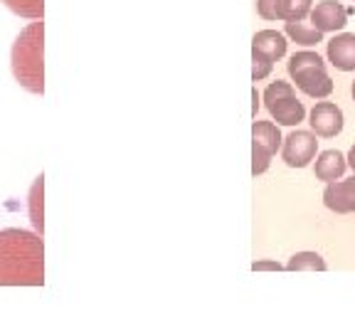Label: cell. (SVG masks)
Masks as SVG:
<instances>
[{
	"label": "cell",
	"mask_w": 355,
	"mask_h": 333,
	"mask_svg": "<svg viewBox=\"0 0 355 333\" xmlns=\"http://www.w3.org/2000/svg\"><path fill=\"white\" fill-rule=\"evenodd\" d=\"M42 234L30 230H0V287H42Z\"/></svg>",
	"instance_id": "obj_1"
},
{
	"label": "cell",
	"mask_w": 355,
	"mask_h": 333,
	"mask_svg": "<svg viewBox=\"0 0 355 333\" xmlns=\"http://www.w3.org/2000/svg\"><path fill=\"white\" fill-rule=\"evenodd\" d=\"M12 74L22 87L42 94L44 92V22L35 20L17 35L10 52Z\"/></svg>",
	"instance_id": "obj_2"
},
{
	"label": "cell",
	"mask_w": 355,
	"mask_h": 333,
	"mask_svg": "<svg viewBox=\"0 0 355 333\" xmlns=\"http://www.w3.org/2000/svg\"><path fill=\"white\" fill-rule=\"evenodd\" d=\"M264 104L272 114V119L282 126H299L306 117V109L296 99L294 87L288 82H272L264 89Z\"/></svg>",
	"instance_id": "obj_3"
},
{
	"label": "cell",
	"mask_w": 355,
	"mask_h": 333,
	"mask_svg": "<svg viewBox=\"0 0 355 333\" xmlns=\"http://www.w3.org/2000/svg\"><path fill=\"white\" fill-rule=\"evenodd\" d=\"M282 131L272 121H254L252 126V176H261L282 148Z\"/></svg>",
	"instance_id": "obj_4"
},
{
	"label": "cell",
	"mask_w": 355,
	"mask_h": 333,
	"mask_svg": "<svg viewBox=\"0 0 355 333\" xmlns=\"http://www.w3.org/2000/svg\"><path fill=\"white\" fill-rule=\"evenodd\" d=\"M318 141L311 131H291L282 144V158L291 168H306L316 158Z\"/></svg>",
	"instance_id": "obj_5"
},
{
	"label": "cell",
	"mask_w": 355,
	"mask_h": 333,
	"mask_svg": "<svg viewBox=\"0 0 355 333\" xmlns=\"http://www.w3.org/2000/svg\"><path fill=\"white\" fill-rule=\"evenodd\" d=\"M313 0H257V12L264 20H306Z\"/></svg>",
	"instance_id": "obj_6"
},
{
	"label": "cell",
	"mask_w": 355,
	"mask_h": 333,
	"mask_svg": "<svg viewBox=\"0 0 355 333\" xmlns=\"http://www.w3.org/2000/svg\"><path fill=\"white\" fill-rule=\"evenodd\" d=\"M309 123L313 128L316 136H323V139H333L343 131V111L333 101H318L309 114Z\"/></svg>",
	"instance_id": "obj_7"
},
{
	"label": "cell",
	"mask_w": 355,
	"mask_h": 333,
	"mask_svg": "<svg viewBox=\"0 0 355 333\" xmlns=\"http://www.w3.org/2000/svg\"><path fill=\"white\" fill-rule=\"evenodd\" d=\"M309 20L321 33H336L348 25V8H343L336 0H323L316 8H311Z\"/></svg>",
	"instance_id": "obj_8"
},
{
	"label": "cell",
	"mask_w": 355,
	"mask_h": 333,
	"mask_svg": "<svg viewBox=\"0 0 355 333\" xmlns=\"http://www.w3.org/2000/svg\"><path fill=\"white\" fill-rule=\"evenodd\" d=\"M323 203L328 210L338 212V215L355 212V176L345 178V180H331L323 190Z\"/></svg>",
	"instance_id": "obj_9"
},
{
	"label": "cell",
	"mask_w": 355,
	"mask_h": 333,
	"mask_svg": "<svg viewBox=\"0 0 355 333\" xmlns=\"http://www.w3.org/2000/svg\"><path fill=\"white\" fill-rule=\"evenodd\" d=\"M291 79L304 94L313 96V99H326L333 92V82L326 74V67H306L299 72H291Z\"/></svg>",
	"instance_id": "obj_10"
},
{
	"label": "cell",
	"mask_w": 355,
	"mask_h": 333,
	"mask_svg": "<svg viewBox=\"0 0 355 333\" xmlns=\"http://www.w3.org/2000/svg\"><path fill=\"white\" fill-rule=\"evenodd\" d=\"M328 62L340 72L355 69V35L340 33L328 42Z\"/></svg>",
	"instance_id": "obj_11"
},
{
	"label": "cell",
	"mask_w": 355,
	"mask_h": 333,
	"mask_svg": "<svg viewBox=\"0 0 355 333\" xmlns=\"http://www.w3.org/2000/svg\"><path fill=\"white\" fill-rule=\"evenodd\" d=\"M345 166H348V158H345L340 151H323L321 155L316 158V178L318 180H338L340 176L345 173Z\"/></svg>",
	"instance_id": "obj_12"
},
{
	"label": "cell",
	"mask_w": 355,
	"mask_h": 333,
	"mask_svg": "<svg viewBox=\"0 0 355 333\" xmlns=\"http://www.w3.org/2000/svg\"><path fill=\"white\" fill-rule=\"evenodd\" d=\"M286 44H288L286 37H284L282 33H277V30H259V33L254 35V40H252V47L264 52V55H269L274 62L286 55Z\"/></svg>",
	"instance_id": "obj_13"
},
{
	"label": "cell",
	"mask_w": 355,
	"mask_h": 333,
	"mask_svg": "<svg viewBox=\"0 0 355 333\" xmlns=\"http://www.w3.org/2000/svg\"><path fill=\"white\" fill-rule=\"evenodd\" d=\"M284 33L294 40L296 44H304V47H313V44L323 42L321 30H316L313 25H309V22H304V20L286 22V25H284Z\"/></svg>",
	"instance_id": "obj_14"
},
{
	"label": "cell",
	"mask_w": 355,
	"mask_h": 333,
	"mask_svg": "<svg viewBox=\"0 0 355 333\" xmlns=\"http://www.w3.org/2000/svg\"><path fill=\"white\" fill-rule=\"evenodd\" d=\"M288 272H326V262L316 252H296L286 264Z\"/></svg>",
	"instance_id": "obj_15"
},
{
	"label": "cell",
	"mask_w": 355,
	"mask_h": 333,
	"mask_svg": "<svg viewBox=\"0 0 355 333\" xmlns=\"http://www.w3.org/2000/svg\"><path fill=\"white\" fill-rule=\"evenodd\" d=\"M3 3L20 17L42 20V15H44V0H3Z\"/></svg>",
	"instance_id": "obj_16"
},
{
	"label": "cell",
	"mask_w": 355,
	"mask_h": 333,
	"mask_svg": "<svg viewBox=\"0 0 355 333\" xmlns=\"http://www.w3.org/2000/svg\"><path fill=\"white\" fill-rule=\"evenodd\" d=\"M30 220H33L35 230L42 234V230H44V217H42V176L35 180L33 193H30Z\"/></svg>",
	"instance_id": "obj_17"
},
{
	"label": "cell",
	"mask_w": 355,
	"mask_h": 333,
	"mask_svg": "<svg viewBox=\"0 0 355 333\" xmlns=\"http://www.w3.org/2000/svg\"><path fill=\"white\" fill-rule=\"evenodd\" d=\"M272 69H274L272 57L252 47V79H254V82H261V79H266L269 74H272Z\"/></svg>",
	"instance_id": "obj_18"
},
{
	"label": "cell",
	"mask_w": 355,
	"mask_h": 333,
	"mask_svg": "<svg viewBox=\"0 0 355 333\" xmlns=\"http://www.w3.org/2000/svg\"><path fill=\"white\" fill-rule=\"evenodd\" d=\"M306 67H326L323 65V60L318 57V52H296V55H291V60H288V74L291 72H299V69H306Z\"/></svg>",
	"instance_id": "obj_19"
},
{
	"label": "cell",
	"mask_w": 355,
	"mask_h": 333,
	"mask_svg": "<svg viewBox=\"0 0 355 333\" xmlns=\"http://www.w3.org/2000/svg\"><path fill=\"white\" fill-rule=\"evenodd\" d=\"M252 269H254V272H282L284 266L279 264V262H254Z\"/></svg>",
	"instance_id": "obj_20"
},
{
	"label": "cell",
	"mask_w": 355,
	"mask_h": 333,
	"mask_svg": "<svg viewBox=\"0 0 355 333\" xmlns=\"http://www.w3.org/2000/svg\"><path fill=\"white\" fill-rule=\"evenodd\" d=\"M252 99H254V104H252V111H254V117H257V109H259V94H257V89L252 92Z\"/></svg>",
	"instance_id": "obj_21"
},
{
	"label": "cell",
	"mask_w": 355,
	"mask_h": 333,
	"mask_svg": "<svg viewBox=\"0 0 355 333\" xmlns=\"http://www.w3.org/2000/svg\"><path fill=\"white\" fill-rule=\"evenodd\" d=\"M348 166L355 171V146H353V148H350V153H348Z\"/></svg>",
	"instance_id": "obj_22"
},
{
	"label": "cell",
	"mask_w": 355,
	"mask_h": 333,
	"mask_svg": "<svg viewBox=\"0 0 355 333\" xmlns=\"http://www.w3.org/2000/svg\"><path fill=\"white\" fill-rule=\"evenodd\" d=\"M353 99H355V82H353Z\"/></svg>",
	"instance_id": "obj_23"
}]
</instances>
